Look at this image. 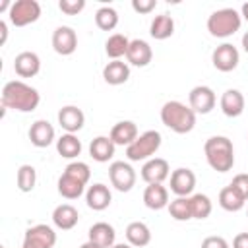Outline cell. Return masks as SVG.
<instances>
[{"label":"cell","instance_id":"35","mask_svg":"<svg viewBox=\"0 0 248 248\" xmlns=\"http://www.w3.org/2000/svg\"><path fill=\"white\" fill-rule=\"evenodd\" d=\"M169 213L174 221H190L192 219L190 198H174L172 202H169Z\"/></svg>","mask_w":248,"mask_h":248},{"label":"cell","instance_id":"27","mask_svg":"<svg viewBox=\"0 0 248 248\" xmlns=\"http://www.w3.org/2000/svg\"><path fill=\"white\" fill-rule=\"evenodd\" d=\"M149 33H151V37L157 39V41H165V39L172 37V33H174V19H172L169 14L155 16V17L151 19Z\"/></svg>","mask_w":248,"mask_h":248},{"label":"cell","instance_id":"46","mask_svg":"<svg viewBox=\"0 0 248 248\" xmlns=\"http://www.w3.org/2000/svg\"><path fill=\"white\" fill-rule=\"evenodd\" d=\"M112 248H134L132 244H124V242H120V244H114Z\"/></svg>","mask_w":248,"mask_h":248},{"label":"cell","instance_id":"19","mask_svg":"<svg viewBox=\"0 0 248 248\" xmlns=\"http://www.w3.org/2000/svg\"><path fill=\"white\" fill-rule=\"evenodd\" d=\"M29 140L35 147H48L54 141V128L48 120H35L29 128Z\"/></svg>","mask_w":248,"mask_h":248},{"label":"cell","instance_id":"2","mask_svg":"<svg viewBox=\"0 0 248 248\" xmlns=\"http://www.w3.org/2000/svg\"><path fill=\"white\" fill-rule=\"evenodd\" d=\"M161 122L174 134H188L196 126V112L180 101H167L161 107Z\"/></svg>","mask_w":248,"mask_h":248},{"label":"cell","instance_id":"7","mask_svg":"<svg viewBox=\"0 0 248 248\" xmlns=\"http://www.w3.org/2000/svg\"><path fill=\"white\" fill-rule=\"evenodd\" d=\"M56 244V232L48 225H33L25 231L23 236V248H54Z\"/></svg>","mask_w":248,"mask_h":248},{"label":"cell","instance_id":"17","mask_svg":"<svg viewBox=\"0 0 248 248\" xmlns=\"http://www.w3.org/2000/svg\"><path fill=\"white\" fill-rule=\"evenodd\" d=\"M244 95L238 91V89H227L221 99H219V107H221V112L229 118H236L244 112Z\"/></svg>","mask_w":248,"mask_h":248},{"label":"cell","instance_id":"9","mask_svg":"<svg viewBox=\"0 0 248 248\" xmlns=\"http://www.w3.org/2000/svg\"><path fill=\"white\" fill-rule=\"evenodd\" d=\"M215 103H217V97H215L213 89L207 87V85H196L188 93V107L196 114H207V112H211L215 108Z\"/></svg>","mask_w":248,"mask_h":248},{"label":"cell","instance_id":"3","mask_svg":"<svg viewBox=\"0 0 248 248\" xmlns=\"http://www.w3.org/2000/svg\"><path fill=\"white\" fill-rule=\"evenodd\" d=\"M203 153H205L207 165L217 172H227L234 165L232 141L227 136H211L203 145Z\"/></svg>","mask_w":248,"mask_h":248},{"label":"cell","instance_id":"18","mask_svg":"<svg viewBox=\"0 0 248 248\" xmlns=\"http://www.w3.org/2000/svg\"><path fill=\"white\" fill-rule=\"evenodd\" d=\"M151 58H153V50H151L149 43H145L141 39L130 41V46H128V52H126L128 64L138 66V68H145L151 62Z\"/></svg>","mask_w":248,"mask_h":248},{"label":"cell","instance_id":"44","mask_svg":"<svg viewBox=\"0 0 248 248\" xmlns=\"http://www.w3.org/2000/svg\"><path fill=\"white\" fill-rule=\"evenodd\" d=\"M242 48H244V52L248 54V31L242 35Z\"/></svg>","mask_w":248,"mask_h":248},{"label":"cell","instance_id":"28","mask_svg":"<svg viewBox=\"0 0 248 248\" xmlns=\"http://www.w3.org/2000/svg\"><path fill=\"white\" fill-rule=\"evenodd\" d=\"M56 151L64 159H76L81 153V141L76 134H62L56 140Z\"/></svg>","mask_w":248,"mask_h":248},{"label":"cell","instance_id":"22","mask_svg":"<svg viewBox=\"0 0 248 248\" xmlns=\"http://www.w3.org/2000/svg\"><path fill=\"white\" fill-rule=\"evenodd\" d=\"M114 149H116V145L110 140V136H97L89 143V155L97 163H108L114 155Z\"/></svg>","mask_w":248,"mask_h":248},{"label":"cell","instance_id":"42","mask_svg":"<svg viewBox=\"0 0 248 248\" xmlns=\"http://www.w3.org/2000/svg\"><path fill=\"white\" fill-rule=\"evenodd\" d=\"M0 31H2V45L6 43V37H8V27H6V21H0Z\"/></svg>","mask_w":248,"mask_h":248},{"label":"cell","instance_id":"24","mask_svg":"<svg viewBox=\"0 0 248 248\" xmlns=\"http://www.w3.org/2000/svg\"><path fill=\"white\" fill-rule=\"evenodd\" d=\"M143 203L153 211L169 207V190L163 184H147L143 190Z\"/></svg>","mask_w":248,"mask_h":248},{"label":"cell","instance_id":"41","mask_svg":"<svg viewBox=\"0 0 248 248\" xmlns=\"http://www.w3.org/2000/svg\"><path fill=\"white\" fill-rule=\"evenodd\" d=\"M232 248H248V232H238L232 238Z\"/></svg>","mask_w":248,"mask_h":248},{"label":"cell","instance_id":"14","mask_svg":"<svg viewBox=\"0 0 248 248\" xmlns=\"http://www.w3.org/2000/svg\"><path fill=\"white\" fill-rule=\"evenodd\" d=\"M58 124H60L62 130H66V134H76L83 128L85 114L76 105H66L58 110Z\"/></svg>","mask_w":248,"mask_h":248},{"label":"cell","instance_id":"8","mask_svg":"<svg viewBox=\"0 0 248 248\" xmlns=\"http://www.w3.org/2000/svg\"><path fill=\"white\" fill-rule=\"evenodd\" d=\"M108 180L118 192H130L136 184V170L130 163L114 161L108 167Z\"/></svg>","mask_w":248,"mask_h":248},{"label":"cell","instance_id":"15","mask_svg":"<svg viewBox=\"0 0 248 248\" xmlns=\"http://www.w3.org/2000/svg\"><path fill=\"white\" fill-rule=\"evenodd\" d=\"M14 70L19 78H35L41 70V58L37 52L23 50L14 60Z\"/></svg>","mask_w":248,"mask_h":248},{"label":"cell","instance_id":"11","mask_svg":"<svg viewBox=\"0 0 248 248\" xmlns=\"http://www.w3.org/2000/svg\"><path fill=\"white\" fill-rule=\"evenodd\" d=\"M52 48L56 54L62 56H70L76 52L78 48V35L72 27L68 25H60L52 31Z\"/></svg>","mask_w":248,"mask_h":248},{"label":"cell","instance_id":"10","mask_svg":"<svg viewBox=\"0 0 248 248\" xmlns=\"http://www.w3.org/2000/svg\"><path fill=\"white\" fill-rule=\"evenodd\" d=\"M238 60H240L238 48L231 43H223L211 52V62L219 72H232L238 66Z\"/></svg>","mask_w":248,"mask_h":248},{"label":"cell","instance_id":"30","mask_svg":"<svg viewBox=\"0 0 248 248\" xmlns=\"http://www.w3.org/2000/svg\"><path fill=\"white\" fill-rule=\"evenodd\" d=\"M56 186H58V194L62 198H66V200H78L83 194V190H85V184L83 182L72 178L66 172H62V176L58 178V184Z\"/></svg>","mask_w":248,"mask_h":248},{"label":"cell","instance_id":"34","mask_svg":"<svg viewBox=\"0 0 248 248\" xmlns=\"http://www.w3.org/2000/svg\"><path fill=\"white\" fill-rule=\"evenodd\" d=\"M16 182H17V188L19 192H31L37 184V170L33 165H21L17 169V176H16Z\"/></svg>","mask_w":248,"mask_h":248},{"label":"cell","instance_id":"25","mask_svg":"<svg viewBox=\"0 0 248 248\" xmlns=\"http://www.w3.org/2000/svg\"><path fill=\"white\" fill-rule=\"evenodd\" d=\"M138 136H140V134H138V126H136V122H132V120H120V122H116V124L112 126V130H110V140L114 141V145H124V147H128Z\"/></svg>","mask_w":248,"mask_h":248},{"label":"cell","instance_id":"32","mask_svg":"<svg viewBox=\"0 0 248 248\" xmlns=\"http://www.w3.org/2000/svg\"><path fill=\"white\" fill-rule=\"evenodd\" d=\"M95 23L101 31H112L118 25V12L112 6H101L95 12Z\"/></svg>","mask_w":248,"mask_h":248},{"label":"cell","instance_id":"37","mask_svg":"<svg viewBox=\"0 0 248 248\" xmlns=\"http://www.w3.org/2000/svg\"><path fill=\"white\" fill-rule=\"evenodd\" d=\"M58 8L66 16H78L85 8V0H60Z\"/></svg>","mask_w":248,"mask_h":248},{"label":"cell","instance_id":"38","mask_svg":"<svg viewBox=\"0 0 248 248\" xmlns=\"http://www.w3.org/2000/svg\"><path fill=\"white\" fill-rule=\"evenodd\" d=\"M231 186H232V188H236L244 200H248V174H246V172H240V174H236V176L232 178Z\"/></svg>","mask_w":248,"mask_h":248},{"label":"cell","instance_id":"21","mask_svg":"<svg viewBox=\"0 0 248 248\" xmlns=\"http://www.w3.org/2000/svg\"><path fill=\"white\" fill-rule=\"evenodd\" d=\"M87 236H89L91 242H95V244L101 246V248H112V246L116 244V242H114V240H116L114 227L108 225V223H105V221H99V223L91 225Z\"/></svg>","mask_w":248,"mask_h":248},{"label":"cell","instance_id":"31","mask_svg":"<svg viewBox=\"0 0 248 248\" xmlns=\"http://www.w3.org/2000/svg\"><path fill=\"white\" fill-rule=\"evenodd\" d=\"M128 46H130V39H128L126 35H122V33H114V35H110V37L107 39V43H105V52H107L108 58L120 60L122 56H126Z\"/></svg>","mask_w":248,"mask_h":248},{"label":"cell","instance_id":"16","mask_svg":"<svg viewBox=\"0 0 248 248\" xmlns=\"http://www.w3.org/2000/svg\"><path fill=\"white\" fill-rule=\"evenodd\" d=\"M85 202H87V207H89V209H93V211H103V209H107V207L110 205L112 194H110V190H108L107 184L97 182V184H93V186L87 188V192H85Z\"/></svg>","mask_w":248,"mask_h":248},{"label":"cell","instance_id":"43","mask_svg":"<svg viewBox=\"0 0 248 248\" xmlns=\"http://www.w3.org/2000/svg\"><path fill=\"white\" fill-rule=\"evenodd\" d=\"M240 16L248 21V2H244V4H242V8H240Z\"/></svg>","mask_w":248,"mask_h":248},{"label":"cell","instance_id":"36","mask_svg":"<svg viewBox=\"0 0 248 248\" xmlns=\"http://www.w3.org/2000/svg\"><path fill=\"white\" fill-rule=\"evenodd\" d=\"M64 172H66V174H70L72 178H76V180L83 182L85 186H87V182H89V178H91L89 165H87V163H83V161H72V163L64 169Z\"/></svg>","mask_w":248,"mask_h":248},{"label":"cell","instance_id":"13","mask_svg":"<svg viewBox=\"0 0 248 248\" xmlns=\"http://www.w3.org/2000/svg\"><path fill=\"white\" fill-rule=\"evenodd\" d=\"M196 188V174L190 169H176L170 174V192L176 194V198H188Z\"/></svg>","mask_w":248,"mask_h":248},{"label":"cell","instance_id":"26","mask_svg":"<svg viewBox=\"0 0 248 248\" xmlns=\"http://www.w3.org/2000/svg\"><path fill=\"white\" fill-rule=\"evenodd\" d=\"M126 240L128 244H132L134 248H143L151 242V231L145 223L141 221H132L126 227Z\"/></svg>","mask_w":248,"mask_h":248},{"label":"cell","instance_id":"23","mask_svg":"<svg viewBox=\"0 0 248 248\" xmlns=\"http://www.w3.org/2000/svg\"><path fill=\"white\" fill-rule=\"evenodd\" d=\"M130 78V66L124 60H110L103 68V79L108 85H122Z\"/></svg>","mask_w":248,"mask_h":248},{"label":"cell","instance_id":"47","mask_svg":"<svg viewBox=\"0 0 248 248\" xmlns=\"http://www.w3.org/2000/svg\"><path fill=\"white\" fill-rule=\"evenodd\" d=\"M2 248H6V246H2Z\"/></svg>","mask_w":248,"mask_h":248},{"label":"cell","instance_id":"5","mask_svg":"<svg viewBox=\"0 0 248 248\" xmlns=\"http://www.w3.org/2000/svg\"><path fill=\"white\" fill-rule=\"evenodd\" d=\"M161 134L157 130H147L143 134H140L128 147H126V157L132 163H140V161H149L153 159V155L159 151L161 147Z\"/></svg>","mask_w":248,"mask_h":248},{"label":"cell","instance_id":"20","mask_svg":"<svg viewBox=\"0 0 248 248\" xmlns=\"http://www.w3.org/2000/svg\"><path fill=\"white\" fill-rule=\"evenodd\" d=\"M79 221V213L72 203H60L54 207L52 211V223L54 227H58L60 231H70L78 225Z\"/></svg>","mask_w":248,"mask_h":248},{"label":"cell","instance_id":"40","mask_svg":"<svg viewBox=\"0 0 248 248\" xmlns=\"http://www.w3.org/2000/svg\"><path fill=\"white\" fill-rule=\"evenodd\" d=\"M155 6H157L155 0H132V8L138 14H149L155 10Z\"/></svg>","mask_w":248,"mask_h":248},{"label":"cell","instance_id":"39","mask_svg":"<svg viewBox=\"0 0 248 248\" xmlns=\"http://www.w3.org/2000/svg\"><path fill=\"white\" fill-rule=\"evenodd\" d=\"M202 248H231V246H229V242L223 236L211 234V236H205L202 240Z\"/></svg>","mask_w":248,"mask_h":248},{"label":"cell","instance_id":"29","mask_svg":"<svg viewBox=\"0 0 248 248\" xmlns=\"http://www.w3.org/2000/svg\"><path fill=\"white\" fill-rule=\"evenodd\" d=\"M244 203H246V200H244V198L240 196V192H238L236 188H232L231 184L225 186V188L219 192V205H221L225 211H231V213L240 211V209L244 207Z\"/></svg>","mask_w":248,"mask_h":248},{"label":"cell","instance_id":"4","mask_svg":"<svg viewBox=\"0 0 248 248\" xmlns=\"http://www.w3.org/2000/svg\"><path fill=\"white\" fill-rule=\"evenodd\" d=\"M240 23H242V16L234 8H221L207 17V31L211 37L227 39L240 29Z\"/></svg>","mask_w":248,"mask_h":248},{"label":"cell","instance_id":"33","mask_svg":"<svg viewBox=\"0 0 248 248\" xmlns=\"http://www.w3.org/2000/svg\"><path fill=\"white\" fill-rule=\"evenodd\" d=\"M190 207H192V219H207L213 211V203L205 194L190 196Z\"/></svg>","mask_w":248,"mask_h":248},{"label":"cell","instance_id":"1","mask_svg":"<svg viewBox=\"0 0 248 248\" xmlns=\"http://www.w3.org/2000/svg\"><path fill=\"white\" fill-rule=\"evenodd\" d=\"M41 103V95L35 87L21 79H12L2 87V107L17 112H33Z\"/></svg>","mask_w":248,"mask_h":248},{"label":"cell","instance_id":"6","mask_svg":"<svg viewBox=\"0 0 248 248\" xmlns=\"http://www.w3.org/2000/svg\"><path fill=\"white\" fill-rule=\"evenodd\" d=\"M10 23L16 27H25L41 17V4L37 0H16L8 12Z\"/></svg>","mask_w":248,"mask_h":248},{"label":"cell","instance_id":"45","mask_svg":"<svg viewBox=\"0 0 248 248\" xmlns=\"http://www.w3.org/2000/svg\"><path fill=\"white\" fill-rule=\"evenodd\" d=\"M79 248H101V246H97L95 242H91V240H87V242H83Z\"/></svg>","mask_w":248,"mask_h":248},{"label":"cell","instance_id":"12","mask_svg":"<svg viewBox=\"0 0 248 248\" xmlns=\"http://www.w3.org/2000/svg\"><path fill=\"white\" fill-rule=\"evenodd\" d=\"M169 170H170V167H169L167 159L153 157V159H149V161L143 163V167H141V178L147 184H163L169 178V174H170Z\"/></svg>","mask_w":248,"mask_h":248}]
</instances>
